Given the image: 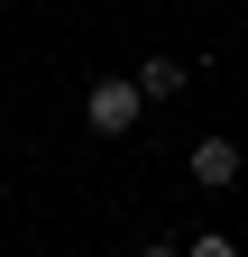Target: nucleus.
Returning <instances> with one entry per match:
<instances>
[{
	"label": "nucleus",
	"instance_id": "nucleus-1",
	"mask_svg": "<svg viewBox=\"0 0 248 257\" xmlns=\"http://www.w3.org/2000/svg\"><path fill=\"white\" fill-rule=\"evenodd\" d=\"M138 101H147V92H138V83H119V74H110V83H92V92H83L92 138H129V128H138Z\"/></svg>",
	"mask_w": 248,
	"mask_h": 257
},
{
	"label": "nucleus",
	"instance_id": "nucleus-2",
	"mask_svg": "<svg viewBox=\"0 0 248 257\" xmlns=\"http://www.w3.org/2000/svg\"><path fill=\"white\" fill-rule=\"evenodd\" d=\"M184 166H193V184H239V138H193V156H184Z\"/></svg>",
	"mask_w": 248,
	"mask_h": 257
},
{
	"label": "nucleus",
	"instance_id": "nucleus-3",
	"mask_svg": "<svg viewBox=\"0 0 248 257\" xmlns=\"http://www.w3.org/2000/svg\"><path fill=\"white\" fill-rule=\"evenodd\" d=\"M184 83H193V64H184V55H147V64H138V92H147V101H175Z\"/></svg>",
	"mask_w": 248,
	"mask_h": 257
},
{
	"label": "nucleus",
	"instance_id": "nucleus-4",
	"mask_svg": "<svg viewBox=\"0 0 248 257\" xmlns=\"http://www.w3.org/2000/svg\"><path fill=\"white\" fill-rule=\"evenodd\" d=\"M184 257H239V239H221V230H202V239L184 248Z\"/></svg>",
	"mask_w": 248,
	"mask_h": 257
},
{
	"label": "nucleus",
	"instance_id": "nucleus-5",
	"mask_svg": "<svg viewBox=\"0 0 248 257\" xmlns=\"http://www.w3.org/2000/svg\"><path fill=\"white\" fill-rule=\"evenodd\" d=\"M138 257H184V248H138Z\"/></svg>",
	"mask_w": 248,
	"mask_h": 257
}]
</instances>
